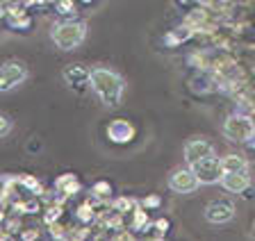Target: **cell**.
<instances>
[{"label": "cell", "instance_id": "1", "mask_svg": "<svg viewBox=\"0 0 255 241\" xmlns=\"http://www.w3.org/2000/svg\"><path fill=\"white\" fill-rule=\"evenodd\" d=\"M91 86L94 91L101 96V100L105 102L107 107H117L123 93V82L117 73H112L107 69H96L91 71Z\"/></svg>", "mask_w": 255, "mask_h": 241}, {"label": "cell", "instance_id": "2", "mask_svg": "<svg viewBox=\"0 0 255 241\" xmlns=\"http://www.w3.org/2000/svg\"><path fill=\"white\" fill-rule=\"evenodd\" d=\"M82 39H85V25H80V23H59L53 27V41L62 50H71L80 46Z\"/></svg>", "mask_w": 255, "mask_h": 241}, {"label": "cell", "instance_id": "3", "mask_svg": "<svg viewBox=\"0 0 255 241\" xmlns=\"http://www.w3.org/2000/svg\"><path fill=\"white\" fill-rule=\"evenodd\" d=\"M191 171H194V175L198 177V182L203 184H214L219 182L223 177V168H221V160H217V157H203V160L194 161V164H189Z\"/></svg>", "mask_w": 255, "mask_h": 241}, {"label": "cell", "instance_id": "4", "mask_svg": "<svg viewBox=\"0 0 255 241\" xmlns=\"http://www.w3.org/2000/svg\"><path fill=\"white\" fill-rule=\"evenodd\" d=\"M255 125H253V118L246 116V114H235V116H230L228 121H226V125H223V132H226V137L233 141H246L253 134Z\"/></svg>", "mask_w": 255, "mask_h": 241}, {"label": "cell", "instance_id": "5", "mask_svg": "<svg viewBox=\"0 0 255 241\" xmlns=\"http://www.w3.org/2000/svg\"><path fill=\"white\" fill-rule=\"evenodd\" d=\"M27 78V69L21 62H7L0 66V91H11Z\"/></svg>", "mask_w": 255, "mask_h": 241}, {"label": "cell", "instance_id": "6", "mask_svg": "<svg viewBox=\"0 0 255 241\" xmlns=\"http://www.w3.org/2000/svg\"><path fill=\"white\" fill-rule=\"evenodd\" d=\"M169 184L178 193H191V191H196V187H198V177L189 168H175L169 177Z\"/></svg>", "mask_w": 255, "mask_h": 241}, {"label": "cell", "instance_id": "7", "mask_svg": "<svg viewBox=\"0 0 255 241\" xmlns=\"http://www.w3.org/2000/svg\"><path fill=\"white\" fill-rule=\"evenodd\" d=\"M233 216H235V205L230 200H214L205 209V219L210 223H228Z\"/></svg>", "mask_w": 255, "mask_h": 241}, {"label": "cell", "instance_id": "8", "mask_svg": "<svg viewBox=\"0 0 255 241\" xmlns=\"http://www.w3.org/2000/svg\"><path fill=\"white\" fill-rule=\"evenodd\" d=\"M107 137H110L114 144H128V141L134 139V125L128 123L126 118H117L107 125Z\"/></svg>", "mask_w": 255, "mask_h": 241}, {"label": "cell", "instance_id": "9", "mask_svg": "<svg viewBox=\"0 0 255 241\" xmlns=\"http://www.w3.org/2000/svg\"><path fill=\"white\" fill-rule=\"evenodd\" d=\"M214 155V146L207 139H191L185 146V160L187 164H194V161L203 160V157H212Z\"/></svg>", "mask_w": 255, "mask_h": 241}, {"label": "cell", "instance_id": "10", "mask_svg": "<svg viewBox=\"0 0 255 241\" xmlns=\"http://www.w3.org/2000/svg\"><path fill=\"white\" fill-rule=\"evenodd\" d=\"M249 175H246V171H235V173H223V177H221V184L228 191H233V193H242V191H246L249 189Z\"/></svg>", "mask_w": 255, "mask_h": 241}, {"label": "cell", "instance_id": "11", "mask_svg": "<svg viewBox=\"0 0 255 241\" xmlns=\"http://www.w3.org/2000/svg\"><path fill=\"white\" fill-rule=\"evenodd\" d=\"M91 78V71H87L82 64H69L64 69V80L73 86H85V82Z\"/></svg>", "mask_w": 255, "mask_h": 241}, {"label": "cell", "instance_id": "12", "mask_svg": "<svg viewBox=\"0 0 255 241\" xmlns=\"http://www.w3.org/2000/svg\"><path fill=\"white\" fill-rule=\"evenodd\" d=\"M55 189H57L62 196H75L80 191V180L73 175V173H64L55 180Z\"/></svg>", "mask_w": 255, "mask_h": 241}, {"label": "cell", "instance_id": "13", "mask_svg": "<svg viewBox=\"0 0 255 241\" xmlns=\"http://www.w3.org/2000/svg\"><path fill=\"white\" fill-rule=\"evenodd\" d=\"M191 34H194V27H189V25L175 27V30H171V32L164 37V43H166V46H180V43L187 41Z\"/></svg>", "mask_w": 255, "mask_h": 241}, {"label": "cell", "instance_id": "14", "mask_svg": "<svg viewBox=\"0 0 255 241\" xmlns=\"http://www.w3.org/2000/svg\"><path fill=\"white\" fill-rule=\"evenodd\" d=\"M223 173H235V171H246V161L242 155H226L221 160Z\"/></svg>", "mask_w": 255, "mask_h": 241}, {"label": "cell", "instance_id": "15", "mask_svg": "<svg viewBox=\"0 0 255 241\" xmlns=\"http://www.w3.org/2000/svg\"><path fill=\"white\" fill-rule=\"evenodd\" d=\"M18 182L23 184L25 189H30L32 193H37V196H41L43 193V187H41V182H39L37 177H32V175H27V173H23V175H18Z\"/></svg>", "mask_w": 255, "mask_h": 241}, {"label": "cell", "instance_id": "16", "mask_svg": "<svg viewBox=\"0 0 255 241\" xmlns=\"http://www.w3.org/2000/svg\"><path fill=\"white\" fill-rule=\"evenodd\" d=\"M148 225V214L143 209H134L132 212V228L134 230H143Z\"/></svg>", "mask_w": 255, "mask_h": 241}, {"label": "cell", "instance_id": "17", "mask_svg": "<svg viewBox=\"0 0 255 241\" xmlns=\"http://www.w3.org/2000/svg\"><path fill=\"white\" fill-rule=\"evenodd\" d=\"M91 191H94L96 198H107L112 193V184L110 182H96L94 187H91Z\"/></svg>", "mask_w": 255, "mask_h": 241}, {"label": "cell", "instance_id": "18", "mask_svg": "<svg viewBox=\"0 0 255 241\" xmlns=\"http://www.w3.org/2000/svg\"><path fill=\"white\" fill-rule=\"evenodd\" d=\"M9 18V25L11 27H23V30H27V27L32 25V18L25 16V14H18V16H7Z\"/></svg>", "mask_w": 255, "mask_h": 241}, {"label": "cell", "instance_id": "19", "mask_svg": "<svg viewBox=\"0 0 255 241\" xmlns=\"http://www.w3.org/2000/svg\"><path fill=\"white\" fill-rule=\"evenodd\" d=\"M59 216H62V207H59V205H50V207L46 209V214H43V221L50 225V223H55Z\"/></svg>", "mask_w": 255, "mask_h": 241}, {"label": "cell", "instance_id": "20", "mask_svg": "<svg viewBox=\"0 0 255 241\" xmlns=\"http://www.w3.org/2000/svg\"><path fill=\"white\" fill-rule=\"evenodd\" d=\"M153 237H155V239H159V237H164L166 235V232H169V221H166V219H157V221H155V223H153Z\"/></svg>", "mask_w": 255, "mask_h": 241}, {"label": "cell", "instance_id": "21", "mask_svg": "<svg viewBox=\"0 0 255 241\" xmlns=\"http://www.w3.org/2000/svg\"><path fill=\"white\" fill-rule=\"evenodd\" d=\"M94 207L91 205H82V207L78 209V219L80 221H85V223H89V221H94Z\"/></svg>", "mask_w": 255, "mask_h": 241}, {"label": "cell", "instance_id": "22", "mask_svg": "<svg viewBox=\"0 0 255 241\" xmlns=\"http://www.w3.org/2000/svg\"><path fill=\"white\" fill-rule=\"evenodd\" d=\"M132 207H134V200H130V198H119L114 203V209H117L119 214H123V212H128V209H132Z\"/></svg>", "mask_w": 255, "mask_h": 241}, {"label": "cell", "instance_id": "23", "mask_svg": "<svg viewBox=\"0 0 255 241\" xmlns=\"http://www.w3.org/2000/svg\"><path fill=\"white\" fill-rule=\"evenodd\" d=\"M57 9H59V14H75L73 0H57Z\"/></svg>", "mask_w": 255, "mask_h": 241}, {"label": "cell", "instance_id": "24", "mask_svg": "<svg viewBox=\"0 0 255 241\" xmlns=\"http://www.w3.org/2000/svg\"><path fill=\"white\" fill-rule=\"evenodd\" d=\"M9 130H11L9 118H7L5 114H0V137H5V134H9Z\"/></svg>", "mask_w": 255, "mask_h": 241}, {"label": "cell", "instance_id": "25", "mask_svg": "<svg viewBox=\"0 0 255 241\" xmlns=\"http://www.w3.org/2000/svg\"><path fill=\"white\" fill-rule=\"evenodd\" d=\"M50 235L57 237V239H64V237H69L66 232H64L62 225H57V223H50Z\"/></svg>", "mask_w": 255, "mask_h": 241}, {"label": "cell", "instance_id": "26", "mask_svg": "<svg viewBox=\"0 0 255 241\" xmlns=\"http://www.w3.org/2000/svg\"><path fill=\"white\" fill-rule=\"evenodd\" d=\"M157 205H159L157 196H148V198H143V207H157Z\"/></svg>", "mask_w": 255, "mask_h": 241}, {"label": "cell", "instance_id": "27", "mask_svg": "<svg viewBox=\"0 0 255 241\" xmlns=\"http://www.w3.org/2000/svg\"><path fill=\"white\" fill-rule=\"evenodd\" d=\"M7 230H9V232H18V230H21V221H18V219H11L9 223H7Z\"/></svg>", "mask_w": 255, "mask_h": 241}, {"label": "cell", "instance_id": "28", "mask_svg": "<svg viewBox=\"0 0 255 241\" xmlns=\"http://www.w3.org/2000/svg\"><path fill=\"white\" fill-rule=\"evenodd\" d=\"M21 237H23V239H37V237H39V232H37V230H30V232H21Z\"/></svg>", "mask_w": 255, "mask_h": 241}, {"label": "cell", "instance_id": "29", "mask_svg": "<svg viewBox=\"0 0 255 241\" xmlns=\"http://www.w3.org/2000/svg\"><path fill=\"white\" fill-rule=\"evenodd\" d=\"M11 232H7V228H0V239H9Z\"/></svg>", "mask_w": 255, "mask_h": 241}, {"label": "cell", "instance_id": "30", "mask_svg": "<svg viewBox=\"0 0 255 241\" xmlns=\"http://www.w3.org/2000/svg\"><path fill=\"white\" fill-rule=\"evenodd\" d=\"M180 5H196V2H201V0H178Z\"/></svg>", "mask_w": 255, "mask_h": 241}, {"label": "cell", "instance_id": "31", "mask_svg": "<svg viewBox=\"0 0 255 241\" xmlns=\"http://www.w3.org/2000/svg\"><path fill=\"white\" fill-rule=\"evenodd\" d=\"M23 2H25V5H41L43 0H23Z\"/></svg>", "mask_w": 255, "mask_h": 241}, {"label": "cell", "instance_id": "32", "mask_svg": "<svg viewBox=\"0 0 255 241\" xmlns=\"http://www.w3.org/2000/svg\"><path fill=\"white\" fill-rule=\"evenodd\" d=\"M2 221H5V212H2V209H0V223H2Z\"/></svg>", "mask_w": 255, "mask_h": 241}, {"label": "cell", "instance_id": "33", "mask_svg": "<svg viewBox=\"0 0 255 241\" xmlns=\"http://www.w3.org/2000/svg\"><path fill=\"white\" fill-rule=\"evenodd\" d=\"M0 189H2V177H0Z\"/></svg>", "mask_w": 255, "mask_h": 241}, {"label": "cell", "instance_id": "34", "mask_svg": "<svg viewBox=\"0 0 255 241\" xmlns=\"http://www.w3.org/2000/svg\"><path fill=\"white\" fill-rule=\"evenodd\" d=\"M82 2H91V0H82Z\"/></svg>", "mask_w": 255, "mask_h": 241}]
</instances>
